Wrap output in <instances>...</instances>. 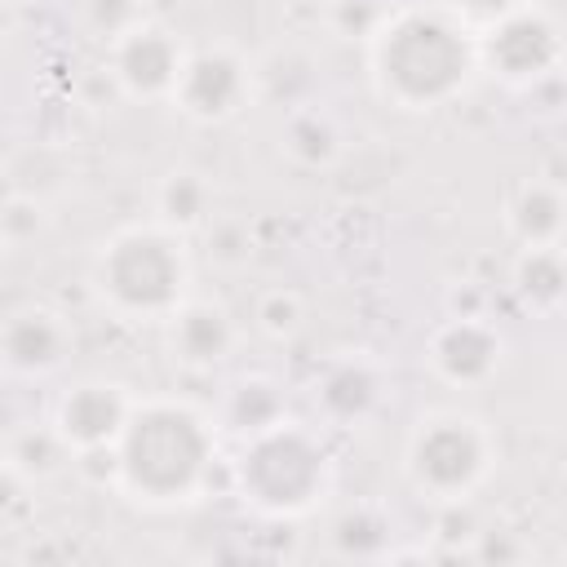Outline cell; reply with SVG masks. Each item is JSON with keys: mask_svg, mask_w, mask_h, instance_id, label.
<instances>
[{"mask_svg": "<svg viewBox=\"0 0 567 567\" xmlns=\"http://www.w3.org/2000/svg\"><path fill=\"white\" fill-rule=\"evenodd\" d=\"M279 146H284L297 164L323 168V164L337 159L341 137H337V124H332L319 106L306 102V106H292V111H288V120H284V128H279Z\"/></svg>", "mask_w": 567, "mask_h": 567, "instance_id": "obj_19", "label": "cell"}, {"mask_svg": "<svg viewBox=\"0 0 567 567\" xmlns=\"http://www.w3.org/2000/svg\"><path fill=\"white\" fill-rule=\"evenodd\" d=\"M306 323V306L292 288H266L257 301H252V328L270 341H292Z\"/></svg>", "mask_w": 567, "mask_h": 567, "instance_id": "obj_21", "label": "cell"}, {"mask_svg": "<svg viewBox=\"0 0 567 567\" xmlns=\"http://www.w3.org/2000/svg\"><path fill=\"white\" fill-rule=\"evenodd\" d=\"M518 4H527V0H456L452 9H456L470 27H483V22H492V18H501V13L518 9Z\"/></svg>", "mask_w": 567, "mask_h": 567, "instance_id": "obj_25", "label": "cell"}, {"mask_svg": "<svg viewBox=\"0 0 567 567\" xmlns=\"http://www.w3.org/2000/svg\"><path fill=\"white\" fill-rule=\"evenodd\" d=\"M270 80H284V89L275 93V102L292 111V106H306V97H310V89H315V66H310V58L297 53V49H275V53H266V58L252 66V89H257V84H270Z\"/></svg>", "mask_w": 567, "mask_h": 567, "instance_id": "obj_20", "label": "cell"}, {"mask_svg": "<svg viewBox=\"0 0 567 567\" xmlns=\"http://www.w3.org/2000/svg\"><path fill=\"white\" fill-rule=\"evenodd\" d=\"M509 284L518 292V301L536 315H554L567 297V261H563V244H532L514 257Z\"/></svg>", "mask_w": 567, "mask_h": 567, "instance_id": "obj_15", "label": "cell"}, {"mask_svg": "<svg viewBox=\"0 0 567 567\" xmlns=\"http://www.w3.org/2000/svg\"><path fill=\"white\" fill-rule=\"evenodd\" d=\"M182 58H186L182 40L155 18H137L106 40V75L124 97H137V102L168 97L177 84Z\"/></svg>", "mask_w": 567, "mask_h": 567, "instance_id": "obj_8", "label": "cell"}, {"mask_svg": "<svg viewBox=\"0 0 567 567\" xmlns=\"http://www.w3.org/2000/svg\"><path fill=\"white\" fill-rule=\"evenodd\" d=\"M425 363H430V372L439 381L461 385V390H474V385H483V381H492L501 372V363H505V337L483 315L456 310V315H447L430 332Z\"/></svg>", "mask_w": 567, "mask_h": 567, "instance_id": "obj_9", "label": "cell"}, {"mask_svg": "<svg viewBox=\"0 0 567 567\" xmlns=\"http://www.w3.org/2000/svg\"><path fill=\"white\" fill-rule=\"evenodd\" d=\"M133 390L106 377H89L80 385H71L58 408H53V430L66 439L71 452H93V447H111L115 434L128 421L133 408Z\"/></svg>", "mask_w": 567, "mask_h": 567, "instance_id": "obj_11", "label": "cell"}, {"mask_svg": "<svg viewBox=\"0 0 567 567\" xmlns=\"http://www.w3.org/2000/svg\"><path fill=\"white\" fill-rule=\"evenodd\" d=\"M213 217V186L204 173L195 168H173L159 177L155 186V221H164L177 235H190L199 226H208Z\"/></svg>", "mask_w": 567, "mask_h": 567, "instance_id": "obj_17", "label": "cell"}, {"mask_svg": "<svg viewBox=\"0 0 567 567\" xmlns=\"http://www.w3.org/2000/svg\"><path fill=\"white\" fill-rule=\"evenodd\" d=\"M75 332L53 306H22L0 315V368L13 377H44L66 363Z\"/></svg>", "mask_w": 567, "mask_h": 567, "instance_id": "obj_12", "label": "cell"}, {"mask_svg": "<svg viewBox=\"0 0 567 567\" xmlns=\"http://www.w3.org/2000/svg\"><path fill=\"white\" fill-rule=\"evenodd\" d=\"M13 9H18V0H0V35L13 27Z\"/></svg>", "mask_w": 567, "mask_h": 567, "instance_id": "obj_27", "label": "cell"}, {"mask_svg": "<svg viewBox=\"0 0 567 567\" xmlns=\"http://www.w3.org/2000/svg\"><path fill=\"white\" fill-rule=\"evenodd\" d=\"M474 44H478V71L496 75L509 89H532L549 80L563 62L558 18L536 0L474 27Z\"/></svg>", "mask_w": 567, "mask_h": 567, "instance_id": "obj_6", "label": "cell"}, {"mask_svg": "<svg viewBox=\"0 0 567 567\" xmlns=\"http://www.w3.org/2000/svg\"><path fill=\"white\" fill-rule=\"evenodd\" d=\"M496 465L492 430L461 408L425 412L403 443V478L421 501L465 505Z\"/></svg>", "mask_w": 567, "mask_h": 567, "instance_id": "obj_5", "label": "cell"}, {"mask_svg": "<svg viewBox=\"0 0 567 567\" xmlns=\"http://www.w3.org/2000/svg\"><path fill=\"white\" fill-rule=\"evenodd\" d=\"M230 483L248 509L266 518H301L332 487V452L310 421L279 416L275 425L239 439Z\"/></svg>", "mask_w": 567, "mask_h": 567, "instance_id": "obj_4", "label": "cell"}, {"mask_svg": "<svg viewBox=\"0 0 567 567\" xmlns=\"http://www.w3.org/2000/svg\"><path fill=\"white\" fill-rule=\"evenodd\" d=\"M279 416H288L284 385L270 381V377H261V372H252V377H239L235 385H226L213 425H221V430H230V434L244 439V434H257V430L275 425Z\"/></svg>", "mask_w": 567, "mask_h": 567, "instance_id": "obj_14", "label": "cell"}, {"mask_svg": "<svg viewBox=\"0 0 567 567\" xmlns=\"http://www.w3.org/2000/svg\"><path fill=\"white\" fill-rule=\"evenodd\" d=\"M363 40H368V75L381 102L412 115L456 102L478 71L474 27L452 4L385 9Z\"/></svg>", "mask_w": 567, "mask_h": 567, "instance_id": "obj_1", "label": "cell"}, {"mask_svg": "<svg viewBox=\"0 0 567 567\" xmlns=\"http://www.w3.org/2000/svg\"><path fill=\"white\" fill-rule=\"evenodd\" d=\"M4 248H9V239H4V230H0V252H4Z\"/></svg>", "mask_w": 567, "mask_h": 567, "instance_id": "obj_28", "label": "cell"}, {"mask_svg": "<svg viewBox=\"0 0 567 567\" xmlns=\"http://www.w3.org/2000/svg\"><path fill=\"white\" fill-rule=\"evenodd\" d=\"M381 394H385V372L363 350H346V354L328 359L315 372V381H310L315 412H319V421L328 430H354V425H363L381 408Z\"/></svg>", "mask_w": 567, "mask_h": 567, "instance_id": "obj_10", "label": "cell"}, {"mask_svg": "<svg viewBox=\"0 0 567 567\" xmlns=\"http://www.w3.org/2000/svg\"><path fill=\"white\" fill-rule=\"evenodd\" d=\"M40 226H44V208L35 204V195H13V199L0 204V230H4L9 244L31 239Z\"/></svg>", "mask_w": 567, "mask_h": 567, "instance_id": "obj_22", "label": "cell"}, {"mask_svg": "<svg viewBox=\"0 0 567 567\" xmlns=\"http://www.w3.org/2000/svg\"><path fill=\"white\" fill-rule=\"evenodd\" d=\"M93 292L120 323H164L190 297L186 235L164 221H133L106 235L93 252Z\"/></svg>", "mask_w": 567, "mask_h": 567, "instance_id": "obj_3", "label": "cell"}, {"mask_svg": "<svg viewBox=\"0 0 567 567\" xmlns=\"http://www.w3.org/2000/svg\"><path fill=\"white\" fill-rule=\"evenodd\" d=\"M137 18H142V13H137L133 0H89V27H93L102 40L120 35L124 22H137Z\"/></svg>", "mask_w": 567, "mask_h": 567, "instance_id": "obj_23", "label": "cell"}, {"mask_svg": "<svg viewBox=\"0 0 567 567\" xmlns=\"http://www.w3.org/2000/svg\"><path fill=\"white\" fill-rule=\"evenodd\" d=\"M505 226L523 248L563 244V190L554 182H523L505 208Z\"/></svg>", "mask_w": 567, "mask_h": 567, "instance_id": "obj_16", "label": "cell"}, {"mask_svg": "<svg viewBox=\"0 0 567 567\" xmlns=\"http://www.w3.org/2000/svg\"><path fill=\"white\" fill-rule=\"evenodd\" d=\"M22 492H27V478L0 456V514H9V509L22 501Z\"/></svg>", "mask_w": 567, "mask_h": 567, "instance_id": "obj_26", "label": "cell"}, {"mask_svg": "<svg viewBox=\"0 0 567 567\" xmlns=\"http://www.w3.org/2000/svg\"><path fill=\"white\" fill-rule=\"evenodd\" d=\"M168 102L195 124H221L252 102V66L230 44L186 49Z\"/></svg>", "mask_w": 567, "mask_h": 567, "instance_id": "obj_7", "label": "cell"}, {"mask_svg": "<svg viewBox=\"0 0 567 567\" xmlns=\"http://www.w3.org/2000/svg\"><path fill=\"white\" fill-rule=\"evenodd\" d=\"M4 461H9L27 483H35V478L62 474V470L75 461V452L66 447V439H62V434L53 430V421H49V425H22V430H13L9 443H4Z\"/></svg>", "mask_w": 567, "mask_h": 567, "instance_id": "obj_18", "label": "cell"}, {"mask_svg": "<svg viewBox=\"0 0 567 567\" xmlns=\"http://www.w3.org/2000/svg\"><path fill=\"white\" fill-rule=\"evenodd\" d=\"M208 244H217V248H208V252H213L221 266L248 261V235H244V226H213Z\"/></svg>", "mask_w": 567, "mask_h": 567, "instance_id": "obj_24", "label": "cell"}, {"mask_svg": "<svg viewBox=\"0 0 567 567\" xmlns=\"http://www.w3.org/2000/svg\"><path fill=\"white\" fill-rule=\"evenodd\" d=\"M235 337L239 332H235L230 310L208 297H186L164 319V350L186 372H213L217 363H226L235 350Z\"/></svg>", "mask_w": 567, "mask_h": 567, "instance_id": "obj_13", "label": "cell"}, {"mask_svg": "<svg viewBox=\"0 0 567 567\" xmlns=\"http://www.w3.org/2000/svg\"><path fill=\"white\" fill-rule=\"evenodd\" d=\"M18 4H22V0H18Z\"/></svg>", "mask_w": 567, "mask_h": 567, "instance_id": "obj_29", "label": "cell"}, {"mask_svg": "<svg viewBox=\"0 0 567 567\" xmlns=\"http://www.w3.org/2000/svg\"><path fill=\"white\" fill-rule=\"evenodd\" d=\"M111 456L120 496L146 509H173L204 492L217 461V425L195 403L173 394L133 399Z\"/></svg>", "mask_w": 567, "mask_h": 567, "instance_id": "obj_2", "label": "cell"}]
</instances>
